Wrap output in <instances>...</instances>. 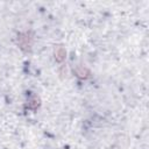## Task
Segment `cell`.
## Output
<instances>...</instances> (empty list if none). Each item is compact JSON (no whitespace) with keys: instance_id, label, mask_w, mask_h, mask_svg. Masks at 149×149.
<instances>
[{"instance_id":"cell-1","label":"cell","mask_w":149,"mask_h":149,"mask_svg":"<svg viewBox=\"0 0 149 149\" xmlns=\"http://www.w3.org/2000/svg\"><path fill=\"white\" fill-rule=\"evenodd\" d=\"M17 44L19 47L24 50V51H28L31 47V37L28 33H24V34H20L17 36Z\"/></svg>"},{"instance_id":"cell-2","label":"cell","mask_w":149,"mask_h":149,"mask_svg":"<svg viewBox=\"0 0 149 149\" xmlns=\"http://www.w3.org/2000/svg\"><path fill=\"white\" fill-rule=\"evenodd\" d=\"M74 73H76V76H77L78 78H81V79H86V78H88L90 74H91L90 70H88L87 68L83 66V65H77L76 69H74Z\"/></svg>"},{"instance_id":"cell-3","label":"cell","mask_w":149,"mask_h":149,"mask_svg":"<svg viewBox=\"0 0 149 149\" xmlns=\"http://www.w3.org/2000/svg\"><path fill=\"white\" fill-rule=\"evenodd\" d=\"M54 55H55V59H56L58 63H62V62L65 59L66 51H65V49H64L63 47L58 45V47L55 48V52H54Z\"/></svg>"},{"instance_id":"cell-4","label":"cell","mask_w":149,"mask_h":149,"mask_svg":"<svg viewBox=\"0 0 149 149\" xmlns=\"http://www.w3.org/2000/svg\"><path fill=\"white\" fill-rule=\"evenodd\" d=\"M38 105H40L38 99H37V98H34V99L30 100V102H29V108H31V109H36V108L38 107Z\"/></svg>"}]
</instances>
